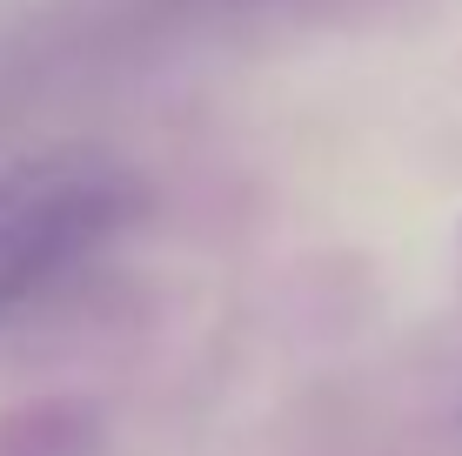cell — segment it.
Segmentation results:
<instances>
[{
  "label": "cell",
  "mask_w": 462,
  "mask_h": 456,
  "mask_svg": "<svg viewBox=\"0 0 462 456\" xmlns=\"http://www.w3.org/2000/svg\"><path fill=\"white\" fill-rule=\"evenodd\" d=\"M134 188L115 162L54 148L0 168V329L121 228Z\"/></svg>",
  "instance_id": "cell-1"
}]
</instances>
